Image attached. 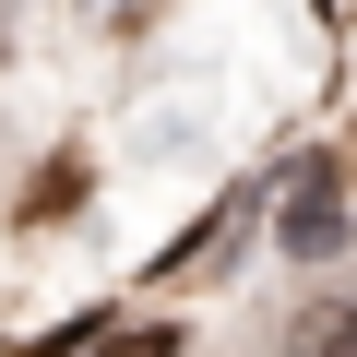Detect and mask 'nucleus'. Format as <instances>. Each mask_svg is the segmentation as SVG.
I'll use <instances>...</instances> for the list:
<instances>
[{"instance_id":"obj_1","label":"nucleus","mask_w":357,"mask_h":357,"mask_svg":"<svg viewBox=\"0 0 357 357\" xmlns=\"http://www.w3.org/2000/svg\"><path fill=\"white\" fill-rule=\"evenodd\" d=\"M333 227H345V167H310V178H298V215H286V250H298V262H321V250H333Z\"/></svg>"},{"instance_id":"obj_2","label":"nucleus","mask_w":357,"mask_h":357,"mask_svg":"<svg viewBox=\"0 0 357 357\" xmlns=\"http://www.w3.org/2000/svg\"><path fill=\"white\" fill-rule=\"evenodd\" d=\"M298 357H357V298H333V310H310V333H298Z\"/></svg>"},{"instance_id":"obj_3","label":"nucleus","mask_w":357,"mask_h":357,"mask_svg":"<svg viewBox=\"0 0 357 357\" xmlns=\"http://www.w3.org/2000/svg\"><path fill=\"white\" fill-rule=\"evenodd\" d=\"M72 203H84V167H72V155L36 167V215H72Z\"/></svg>"}]
</instances>
